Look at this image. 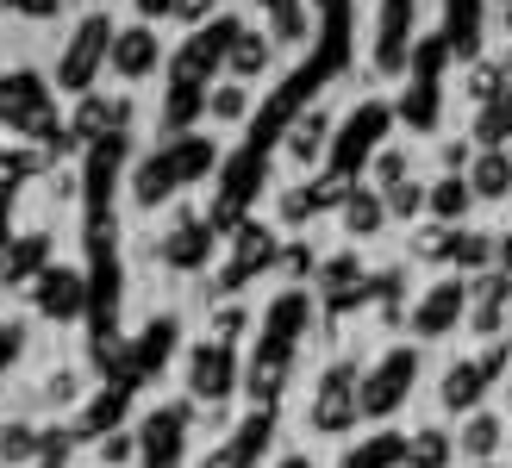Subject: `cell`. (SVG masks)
Masks as SVG:
<instances>
[{"instance_id": "cell-1", "label": "cell", "mask_w": 512, "mask_h": 468, "mask_svg": "<svg viewBox=\"0 0 512 468\" xmlns=\"http://www.w3.org/2000/svg\"><path fill=\"white\" fill-rule=\"evenodd\" d=\"M0 125H19V132H44L50 138V94L38 75H0Z\"/></svg>"}, {"instance_id": "cell-2", "label": "cell", "mask_w": 512, "mask_h": 468, "mask_svg": "<svg viewBox=\"0 0 512 468\" xmlns=\"http://www.w3.org/2000/svg\"><path fill=\"white\" fill-rule=\"evenodd\" d=\"M100 44H107V19H88L82 32H75V44L63 50V82L69 88H88V75H94V63H100Z\"/></svg>"}, {"instance_id": "cell-3", "label": "cell", "mask_w": 512, "mask_h": 468, "mask_svg": "<svg viewBox=\"0 0 512 468\" xmlns=\"http://www.w3.org/2000/svg\"><path fill=\"white\" fill-rule=\"evenodd\" d=\"M38 306L50 319H75V312H82V281L63 275V269H44L38 275Z\"/></svg>"}, {"instance_id": "cell-4", "label": "cell", "mask_w": 512, "mask_h": 468, "mask_svg": "<svg viewBox=\"0 0 512 468\" xmlns=\"http://www.w3.org/2000/svg\"><path fill=\"white\" fill-rule=\"evenodd\" d=\"M44 256H50V238L38 231V238H19V244H0V281H25V275H38L44 269Z\"/></svg>"}, {"instance_id": "cell-5", "label": "cell", "mask_w": 512, "mask_h": 468, "mask_svg": "<svg viewBox=\"0 0 512 468\" xmlns=\"http://www.w3.org/2000/svg\"><path fill=\"white\" fill-rule=\"evenodd\" d=\"M113 63H119L125 75H144L150 63H157V44H150V32H125L119 50H113Z\"/></svg>"}, {"instance_id": "cell-6", "label": "cell", "mask_w": 512, "mask_h": 468, "mask_svg": "<svg viewBox=\"0 0 512 468\" xmlns=\"http://www.w3.org/2000/svg\"><path fill=\"white\" fill-rule=\"evenodd\" d=\"M38 444H44V437H32L25 425H7V431H0V456H13V462H25Z\"/></svg>"}, {"instance_id": "cell-7", "label": "cell", "mask_w": 512, "mask_h": 468, "mask_svg": "<svg viewBox=\"0 0 512 468\" xmlns=\"http://www.w3.org/2000/svg\"><path fill=\"white\" fill-rule=\"evenodd\" d=\"M19 350H25V331H19V325H0V369H7Z\"/></svg>"}, {"instance_id": "cell-8", "label": "cell", "mask_w": 512, "mask_h": 468, "mask_svg": "<svg viewBox=\"0 0 512 468\" xmlns=\"http://www.w3.org/2000/svg\"><path fill=\"white\" fill-rule=\"evenodd\" d=\"M100 125H113V107H100V100H94V107H82V119H75V132H100Z\"/></svg>"}, {"instance_id": "cell-9", "label": "cell", "mask_w": 512, "mask_h": 468, "mask_svg": "<svg viewBox=\"0 0 512 468\" xmlns=\"http://www.w3.org/2000/svg\"><path fill=\"white\" fill-rule=\"evenodd\" d=\"M13 13H32V19H44V13H57V0H7Z\"/></svg>"}, {"instance_id": "cell-10", "label": "cell", "mask_w": 512, "mask_h": 468, "mask_svg": "<svg viewBox=\"0 0 512 468\" xmlns=\"http://www.w3.org/2000/svg\"><path fill=\"white\" fill-rule=\"evenodd\" d=\"M75 394V375H50V387H44V400H69Z\"/></svg>"}, {"instance_id": "cell-11", "label": "cell", "mask_w": 512, "mask_h": 468, "mask_svg": "<svg viewBox=\"0 0 512 468\" xmlns=\"http://www.w3.org/2000/svg\"><path fill=\"white\" fill-rule=\"evenodd\" d=\"M0 244H7V188H0Z\"/></svg>"}]
</instances>
